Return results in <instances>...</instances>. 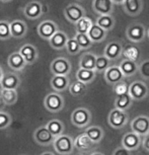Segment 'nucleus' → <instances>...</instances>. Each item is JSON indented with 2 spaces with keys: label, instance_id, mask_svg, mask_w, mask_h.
I'll use <instances>...</instances> for the list:
<instances>
[{
  "label": "nucleus",
  "instance_id": "f257e3e1",
  "mask_svg": "<svg viewBox=\"0 0 149 155\" xmlns=\"http://www.w3.org/2000/svg\"><path fill=\"white\" fill-rule=\"evenodd\" d=\"M54 150L61 155H68L71 154L74 150V139L69 135H61L55 138L53 143Z\"/></svg>",
  "mask_w": 149,
  "mask_h": 155
},
{
  "label": "nucleus",
  "instance_id": "f03ea898",
  "mask_svg": "<svg viewBox=\"0 0 149 155\" xmlns=\"http://www.w3.org/2000/svg\"><path fill=\"white\" fill-rule=\"evenodd\" d=\"M91 112L86 107H78L71 114V123L79 129L87 127L91 122Z\"/></svg>",
  "mask_w": 149,
  "mask_h": 155
},
{
  "label": "nucleus",
  "instance_id": "7ed1b4c3",
  "mask_svg": "<svg viewBox=\"0 0 149 155\" xmlns=\"http://www.w3.org/2000/svg\"><path fill=\"white\" fill-rule=\"evenodd\" d=\"M129 122V115L125 110L114 109L109 113L108 116V124H109L113 129H123L126 127V125Z\"/></svg>",
  "mask_w": 149,
  "mask_h": 155
},
{
  "label": "nucleus",
  "instance_id": "20e7f679",
  "mask_svg": "<svg viewBox=\"0 0 149 155\" xmlns=\"http://www.w3.org/2000/svg\"><path fill=\"white\" fill-rule=\"evenodd\" d=\"M44 106L50 113H59L65 106V101L58 92H51L44 98Z\"/></svg>",
  "mask_w": 149,
  "mask_h": 155
},
{
  "label": "nucleus",
  "instance_id": "39448f33",
  "mask_svg": "<svg viewBox=\"0 0 149 155\" xmlns=\"http://www.w3.org/2000/svg\"><path fill=\"white\" fill-rule=\"evenodd\" d=\"M127 39L132 43H141L147 37V31L142 23H132L126 30Z\"/></svg>",
  "mask_w": 149,
  "mask_h": 155
},
{
  "label": "nucleus",
  "instance_id": "423d86ee",
  "mask_svg": "<svg viewBox=\"0 0 149 155\" xmlns=\"http://www.w3.org/2000/svg\"><path fill=\"white\" fill-rule=\"evenodd\" d=\"M85 14V9L77 3L68 4L64 8V16L66 17V19L69 22L74 23V25H76L81 18L86 16Z\"/></svg>",
  "mask_w": 149,
  "mask_h": 155
},
{
  "label": "nucleus",
  "instance_id": "0eeeda50",
  "mask_svg": "<svg viewBox=\"0 0 149 155\" xmlns=\"http://www.w3.org/2000/svg\"><path fill=\"white\" fill-rule=\"evenodd\" d=\"M129 94L133 101H143L149 95V88L145 82L136 80L129 85Z\"/></svg>",
  "mask_w": 149,
  "mask_h": 155
},
{
  "label": "nucleus",
  "instance_id": "6e6552de",
  "mask_svg": "<svg viewBox=\"0 0 149 155\" xmlns=\"http://www.w3.org/2000/svg\"><path fill=\"white\" fill-rule=\"evenodd\" d=\"M50 69H51V72L54 75L68 76L69 73L71 72L72 65L68 59L64 57H59L52 61Z\"/></svg>",
  "mask_w": 149,
  "mask_h": 155
},
{
  "label": "nucleus",
  "instance_id": "1a4fd4ad",
  "mask_svg": "<svg viewBox=\"0 0 149 155\" xmlns=\"http://www.w3.org/2000/svg\"><path fill=\"white\" fill-rule=\"evenodd\" d=\"M131 129L132 132L141 137H145L149 134V117L141 115L134 118L131 122Z\"/></svg>",
  "mask_w": 149,
  "mask_h": 155
},
{
  "label": "nucleus",
  "instance_id": "9d476101",
  "mask_svg": "<svg viewBox=\"0 0 149 155\" xmlns=\"http://www.w3.org/2000/svg\"><path fill=\"white\" fill-rule=\"evenodd\" d=\"M34 139L36 143L41 146H49L53 144L55 141V137L52 135V133L48 130V128L45 126H41L35 131Z\"/></svg>",
  "mask_w": 149,
  "mask_h": 155
},
{
  "label": "nucleus",
  "instance_id": "9b49d317",
  "mask_svg": "<svg viewBox=\"0 0 149 155\" xmlns=\"http://www.w3.org/2000/svg\"><path fill=\"white\" fill-rule=\"evenodd\" d=\"M58 30L57 23L53 20H44L38 25V34L44 40L50 41L51 38L54 36Z\"/></svg>",
  "mask_w": 149,
  "mask_h": 155
},
{
  "label": "nucleus",
  "instance_id": "f8f14e48",
  "mask_svg": "<svg viewBox=\"0 0 149 155\" xmlns=\"http://www.w3.org/2000/svg\"><path fill=\"white\" fill-rule=\"evenodd\" d=\"M140 145H142V138L138 134L134 132H128L123 136L122 138V146L130 151L137 150Z\"/></svg>",
  "mask_w": 149,
  "mask_h": 155
},
{
  "label": "nucleus",
  "instance_id": "ddd939ff",
  "mask_svg": "<svg viewBox=\"0 0 149 155\" xmlns=\"http://www.w3.org/2000/svg\"><path fill=\"white\" fill-rule=\"evenodd\" d=\"M115 3L112 0H93L92 9L99 15H110L114 10Z\"/></svg>",
  "mask_w": 149,
  "mask_h": 155
},
{
  "label": "nucleus",
  "instance_id": "4468645a",
  "mask_svg": "<svg viewBox=\"0 0 149 155\" xmlns=\"http://www.w3.org/2000/svg\"><path fill=\"white\" fill-rule=\"evenodd\" d=\"M44 13V6L39 1H31L23 8V14L30 19H38Z\"/></svg>",
  "mask_w": 149,
  "mask_h": 155
},
{
  "label": "nucleus",
  "instance_id": "2eb2a0df",
  "mask_svg": "<svg viewBox=\"0 0 149 155\" xmlns=\"http://www.w3.org/2000/svg\"><path fill=\"white\" fill-rule=\"evenodd\" d=\"M19 53L25 60V62L28 65L36 63L37 60L39 59V51L34 45L31 44H25L22 48L19 49Z\"/></svg>",
  "mask_w": 149,
  "mask_h": 155
},
{
  "label": "nucleus",
  "instance_id": "dca6fc26",
  "mask_svg": "<svg viewBox=\"0 0 149 155\" xmlns=\"http://www.w3.org/2000/svg\"><path fill=\"white\" fill-rule=\"evenodd\" d=\"M123 51H124V48H123L121 43L111 42L104 48V55L111 61H115L120 59L123 56Z\"/></svg>",
  "mask_w": 149,
  "mask_h": 155
},
{
  "label": "nucleus",
  "instance_id": "f3484780",
  "mask_svg": "<svg viewBox=\"0 0 149 155\" xmlns=\"http://www.w3.org/2000/svg\"><path fill=\"white\" fill-rule=\"evenodd\" d=\"M125 75L123 74L121 68L119 66H110L106 72H104V80L111 85L121 82L124 80Z\"/></svg>",
  "mask_w": 149,
  "mask_h": 155
},
{
  "label": "nucleus",
  "instance_id": "a211bd4d",
  "mask_svg": "<svg viewBox=\"0 0 149 155\" xmlns=\"http://www.w3.org/2000/svg\"><path fill=\"white\" fill-rule=\"evenodd\" d=\"M125 13L130 16H137L143 10V1L142 0H125L123 3Z\"/></svg>",
  "mask_w": 149,
  "mask_h": 155
},
{
  "label": "nucleus",
  "instance_id": "6ab92c4d",
  "mask_svg": "<svg viewBox=\"0 0 149 155\" xmlns=\"http://www.w3.org/2000/svg\"><path fill=\"white\" fill-rule=\"evenodd\" d=\"M20 84V79L15 73H4L2 79L0 80L1 89H16Z\"/></svg>",
  "mask_w": 149,
  "mask_h": 155
},
{
  "label": "nucleus",
  "instance_id": "aec40b11",
  "mask_svg": "<svg viewBox=\"0 0 149 155\" xmlns=\"http://www.w3.org/2000/svg\"><path fill=\"white\" fill-rule=\"evenodd\" d=\"M51 86L56 92H62L65 91L66 89H69L70 80L68 76L54 75L51 79Z\"/></svg>",
  "mask_w": 149,
  "mask_h": 155
},
{
  "label": "nucleus",
  "instance_id": "412c9836",
  "mask_svg": "<svg viewBox=\"0 0 149 155\" xmlns=\"http://www.w3.org/2000/svg\"><path fill=\"white\" fill-rule=\"evenodd\" d=\"M11 36L14 39H22L28 33V25L22 20L16 19L10 22Z\"/></svg>",
  "mask_w": 149,
  "mask_h": 155
},
{
  "label": "nucleus",
  "instance_id": "4be33fe9",
  "mask_svg": "<svg viewBox=\"0 0 149 155\" xmlns=\"http://www.w3.org/2000/svg\"><path fill=\"white\" fill-rule=\"evenodd\" d=\"M68 40H69L68 36H67L63 31H58L57 33L51 38L49 43H50V46L55 50H63V49H66V45H67Z\"/></svg>",
  "mask_w": 149,
  "mask_h": 155
},
{
  "label": "nucleus",
  "instance_id": "5701e85b",
  "mask_svg": "<svg viewBox=\"0 0 149 155\" xmlns=\"http://www.w3.org/2000/svg\"><path fill=\"white\" fill-rule=\"evenodd\" d=\"M8 66L10 67L13 71H22V69H25L27 62L23 59V57L20 55L19 52H14L8 57Z\"/></svg>",
  "mask_w": 149,
  "mask_h": 155
},
{
  "label": "nucleus",
  "instance_id": "b1692460",
  "mask_svg": "<svg viewBox=\"0 0 149 155\" xmlns=\"http://www.w3.org/2000/svg\"><path fill=\"white\" fill-rule=\"evenodd\" d=\"M93 145H95V144L89 139V137L87 136L85 133L79 134V135H78L74 140L75 148H76L77 150L81 151V152L90 150Z\"/></svg>",
  "mask_w": 149,
  "mask_h": 155
},
{
  "label": "nucleus",
  "instance_id": "393cba45",
  "mask_svg": "<svg viewBox=\"0 0 149 155\" xmlns=\"http://www.w3.org/2000/svg\"><path fill=\"white\" fill-rule=\"evenodd\" d=\"M87 35H88L89 39L92 41V43H101L106 40L108 31H104L103 28H101L94 22Z\"/></svg>",
  "mask_w": 149,
  "mask_h": 155
},
{
  "label": "nucleus",
  "instance_id": "a878e982",
  "mask_svg": "<svg viewBox=\"0 0 149 155\" xmlns=\"http://www.w3.org/2000/svg\"><path fill=\"white\" fill-rule=\"evenodd\" d=\"M119 67L121 68L125 77H131V76L135 75L137 72H139V65L137 64V62H134V61H130L127 59L123 60L120 63Z\"/></svg>",
  "mask_w": 149,
  "mask_h": 155
},
{
  "label": "nucleus",
  "instance_id": "bb28decb",
  "mask_svg": "<svg viewBox=\"0 0 149 155\" xmlns=\"http://www.w3.org/2000/svg\"><path fill=\"white\" fill-rule=\"evenodd\" d=\"M96 58H98V56L93 53L83 54L79 59V68L95 70Z\"/></svg>",
  "mask_w": 149,
  "mask_h": 155
},
{
  "label": "nucleus",
  "instance_id": "cd10ccee",
  "mask_svg": "<svg viewBox=\"0 0 149 155\" xmlns=\"http://www.w3.org/2000/svg\"><path fill=\"white\" fill-rule=\"evenodd\" d=\"M132 102H133V98L131 97L129 93H127V94L124 95H117L115 101H114V106H115L116 109L127 112L132 107Z\"/></svg>",
  "mask_w": 149,
  "mask_h": 155
},
{
  "label": "nucleus",
  "instance_id": "c85d7f7f",
  "mask_svg": "<svg viewBox=\"0 0 149 155\" xmlns=\"http://www.w3.org/2000/svg\"><path fill=\"white\" fill-rule=\"evenodd\" d=\"M84 133L89 137V139L91 140L94 144H98V143L103 140L104 136V132L103 128L99 127V126H91V127L87 128Z\"/></svg>",
  "mask_w": 149,
  "mask_h": 155
},
{
  "label": "nucleus",
  "instance_id": "c756f323",
  "mask_svg": "<svg viewBox=\"0 0 149 155\" xmlns=\"http://www.w3.org/2000/svg\"><path fill=\"white\" fill-rule=\"evenodd\" d=\"M46 127L48 128V130L52 133V135H53L55 138L63 135L64 130H65L64 124L58 119H53V120H51V121H49L47 123Z\"/></svg>",
  "mask_w": 149,
  "mask_h": 155
},
{
  "label": "nucleus",
  "instance_id": "7c9ffc66",
  "mask_svg": "<svg viewBox=\"0 0 149 155\" xmlns=\"http://www.w3.org/2000/svg\"><path fill=\"white\" fill-rule=\"evenodd\" d=\"M96 76V71L95 70H88V69H82L79 68L76 72V79L81 82L88 84L91 83L94 80Z\"/></svg>",
  "mask_w": 149,
  "mask_h": 155
},
{
  "label": "nucleus",
  "instance_id": "2f4dec72",
  "mask_svg": "<svg viewBox=\"0 0 149 155\" xmlns=\"http://www.w3.org/2000/svg\"><path fill=\"white\" fill-rule=\"evenodd\" d=\"M95 23L98 25H99L101 28H103L104 31H110L115 28L116 20L111 14L110 15H99L98 18H96Z\"/></svg>",
  "mask_w": 149,
  "mask_h": 155
},
{
  "label": "nucleus",
  "instance_id": "473e14b6",
  "mask_svg": "<svg viewBox=\"0 0 149 155\" xmlns=\"http://www.w3.org/2000/svg\"><path fill=\"white\" fill-rule=\"evenodd\" d=\"M0 95H1L5 104H7V106L14 104L17 101V97H18L16 89H1Z\"/></svg>",
  "mask_w": 149,
  "mask_h": 155
},
{
  "label": "nucleus",
  "instance_id": "72a5a7b5",
  "mask_svg": "<svg viewBox=\"0 0 149 155\" xmlns=\"http://www.w3.org/2000/svg\"><path fill=\"white\" fill-rule=\"evenodd\" d=\"M123 56L125 57V59L130 60V61H134V62H137L140 57V50L137 48V47L128 45L124 48V51H123Z\"/></svg>",
  "mask_w": 149,
  "mask_h": 155
},
{
  "label": "nucleus",
  "instance_id": "f704fd0d",
  "mask_svg": "<svg viewBox=\"0 0 149 155\" xmlns=\"http://www.w3.org/2000/svg\"><path fill=\"white\" fill-rule=\"evenodd\" d=\"M93 22L91 19L87 16H84L81 18L76 25H75V28H76V34H88L89 30L91 28Z\"/></svg>",
  "mask_w": 149,
  "mask_h": 155
},
{
  "label": "nucleus",
  "instance_id": "c9c22d12",
  "mask_svg": "<svg viewBox=\"0 0 149 155\" xmlns=\"http://www.w3.org/2000/svg\"><path fill=\"white\" fill-rule=\"evenodd\" d=\"M69 92L73 96H81L86 92V84L81 82V81H74L70 84L69 86Z\"/></svg>",
  "mask_w": 149,
  "mask_h": 155
},
{
  "label": "nucleus",
  "instance_id": "e433bc0d",
  "mask_svg": "<svg viewBox=\"0 0 149 155\" xmlns=\"http://www.w3.org/2000/svg\"><path fill=\"white\" fill-rule=\"evenodd\" d=\"M11 36L10 22L8 20H0V40L6 41L9 40Z\"/></svg>",
  "mask_w": 149,
  "mask_h": 155
},
{
  "label": "nucleus",
  "instance_id": "4c0bfd02",
  "mask_svg": "<svg viewBox=\"0 0 149 155\" xmlns=\"http://www.w3.org/2000/svg\"><path fill=\"white\" fill-rule=\"evenodd\" d=\"M111 60L108 59L104 55H101L96 58V64H95V71L96 72H106L108 68L110 67Z\"/></svg>",
  "mask_w": 149,
  "mask_h": 155
},
{
  "label": "nucleus",
  "instance_id": "58836bf2",
  "mask_svg": "<svg viewBox=\"0 0 149 155\" xmlns=\"http://www.w3.org/2000/svg\"><path fill=\"white\" fill-rule=\"evenodd\" d=\"M75 39L79 44L81 50H87L92 46V41L89 39L87 34H76L75 35Z\"/></svg>",
  "mask_w": 149,
  "mask_h": 155
},
{
  "label": "nucleus",
  "instance_id": "ea45409f",
  "mask_svg": "<svg viewBox=\"0 0 149 155\" xmlns=\"http://www.w3.org/2000/svg\"><path fill=\"white\" fill-rule=\"evenodd\" d=\"M66 51H67V53L69 55H71V56H75V55L79 54V52L81 51V48L75 38H72V39L68 40L67 45H66Z\"/></svg>",
  "mask_w": 149,
  "mask_h": 155
},
{
  "label": "nucleus",
  "instance_id": "a19ab883",
  "mask_svg": "<svg viewBox=\"0 0 149 155\" xmlns=\"http://www.w3.org/2000/svg\"><path fill=\"white\" fill-rule=\"evenodd\" d=\"M113 90L116 93V95H124L129 93V85L127 84L126 81H121V82L113 85Z\"/></svg>",
  "mask_w": 149,
  "mask_h": 155
},
{
  "label": "nucleus",
  "instance_id": "79ce46f5",
  "mask_svg": "<svg viewBox=\"0 0 149 155\" xmlns=\"http://www.w3.org/2000/svg\"><path fill=\"white\" fill-rule=\"evenodd\" d=\"M12 122L11 116L6 112H0V130L8 128Z\"/></svg>",
  "mask_w": 149,
  "mask_h": 155
},
{
  "label": "nucleus",
  "instance_id": "37998d69",
  "mask_svg": "<svg viewBox=\"0 0 149 155\" xmlns=\"http://www.w3.org/2000/svg\"><path fill=\"white\" fill-rule=\"evenodd\" d=\"M139 73L143 79L149 80V59L142 61L139 64Z\"/></svg>",
  "mask_w": 149,
  "mask_h": 155
},
{
  "label": "nucleus",
  "instance_id": "c03bdc74",
  "mask_svg": "<svg viewBox=\"0 0 149 155\" xmlns=\"http://www.w3.org/2000/svg\"><path fill=\"white\" fill-rule=\"evenodd\" d=\"M112 155H132V151L128 150V149L121 146V147L116 148Z\"/></svg>",
  "mask_w": 149,
  "mask_h": 155
},
{
  "label": "nucleus",
  "instance_id": "a18cd8bd",
  "mask_svg": "<svg viewBox=\"0 0 149 155\" xmlns=\"http://www.w3.org/2000/svg\"><path fill=\"white\" fill-rule=\"evenodd\" d=\"M142 146L146 151L149 152V134H147L145 137H143L142 140Z\"/></svg>",
  "mask_w": 149,
  "mask_h": 155
},
{
  "label": "nucleus",
  "instance_id": "49530a36",
  "mask_svg": "<svg viewBox=\"0 0 149 155\" xmlns=\"http://www.w3.org/2000/svg\"><path fill=\"white\" fill-rule=\"evenodd\" d=\"M4 106H5V102L3 101V99H2L1 95H0V112H2V110H3Z\"/></svg>",
  "mask_w": 149,
  "mask_h": 155
},
{
  "label": "nucleus",
  "instance_id": "de8ad7c7",
  "mask_svg": "<svg viewBox=\"0 0 149 155\" xmlns=\"http://www.w3.org/2000/svg\"><path fill=\"white\" fill-rule=\"evenodd\" d=\"M115 4H123L125 2V0H112Z\"/></svg>",
  "mask_w": 149,
  "mask_h": 155
},
{
  "label": "nucleus",
  "instance_id": "09e8293b",
  "mask_svg": "<svg viewBox=\"0 0 149 155\" xmlns=\"http://www.w3.org/2000/svg\"><path fill=\"white\" fill-rule=\"evenodd\" d=\"M4 73H3V69L1 68V66H0V80L2 79V77H3Z\"/></svg>",
  "mask_w": 149,
  "mask_h": 155
},
{
  "label": "nucleus",
  "instance_id": "8fccbe9b",
  "mask_svg": "<svg viewBox=\"0 0 149 155\" xmlns=\"http://www.w3.org/2000/svg\"><path fill=\"white\" fill-rule=\"evenodd\" d=\"M90 155H104V153H101V152H98V151H95V152H92Z\"/></svg>",
  "mask_w": 149,
  "mask_h": 155
},
{
  "label": "nucleus",
  "instance_id": "3c124183",
  "mask_svg": "<svg viewBox=\"0 0 149 155\" xmlns=\"http://www.w3.org/2000/svg\"><path fill=\"white\" fill-rule=\"evenodd\" d=\"M41 155H55L53 152H50V151H48V152H44V153H42Z\"/></svg>",
  "mask_w": 149,
  "mask_h": 155
},
{
  "label": "nucleus",
  "instance_id": "603ef678",
  "mask_svg": "<svg viewBox=\"0 0 149 155\" xmlns=\"http://www.w3.org/2000/svg\"><path fill=\"white\" fill-rule=\"evenodd\" d=\"M1 2H10V1H12V0H0Z\"/></svg>",
  "mask_w": 149,
  "mask_h": 155
},
{
  "label": "nucleus",
  "instance_id": "864d4df0",
  "mask_svg": "<svg viewBox=\"0 0 149 155\" xmlns=\"http://www.w3.org/2000/svg\"><path fill=\"white\" fill-rule=\"evenodd\" d=\"M147 37H148V39H149V30L147 31Z\"/></svg>",
  "mask_w": 149,
  "mask_h": 155
},
{
  "label": "nucleus",
  "instance_id": "5fc2aeb1",
  "mask_svg": "<svg viewBox=\"0 0 149 155\" xmlns=\"http://www.w3.org/2000/svg\"><path fill=\"white\" fill-rule=\"evenodd\" d=\"M77 155H81V154H77Z\"/></svg>",
  "mask_w": 149,
  "mask_h": 155
}]
</instances>
